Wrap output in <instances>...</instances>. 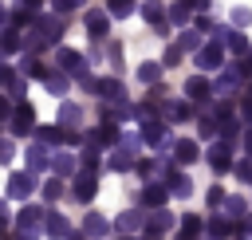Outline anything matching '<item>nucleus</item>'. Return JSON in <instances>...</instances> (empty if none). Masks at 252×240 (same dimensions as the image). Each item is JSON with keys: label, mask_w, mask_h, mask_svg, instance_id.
Here are the masks:
<instances>
[{"label": "nucleus", "mask_w": 252, "mask_h": 240, "mask_svg": "<svg viewBox=\"0 0 252 240\" xmlns=\"http://www.w3.org/2000/svg\"><path fill=\"white\" fill-rule=\"evenodd\" d=\"M224 39H209L201 51H197V67L201 71H217V67H224Z\"/></svg>", "instance_id": "f257e3e1"}, {"label": "nucleus", "mask_w": 252, "mask_h": 240, "mask_svg": "<svg viewBox=\"0 0 252 240\" xmlns=\"http://www.w3.org/2000/svg\"><path fill=\"white\" fill-rule=\"evenodd\" d=\"M35 185H39V181H35V173H32V169L12 173V177H8V197H12V201H28V197L35 193Z\"/></svg>", "instance_id": "f03ea898"}, {"label": "nucleus", "mask_w": 252, "mask_h": 240, "mask_svg": "<svg viewBox=\"0 0 252 240\" xmlns=\"http://www.w3.org/2000/svg\"><path fill=\"white\" fill-rule=\"evenodd\" d=\"M43 224H47V212H43L39 205H28V209L16 216V228H12V232H32V236H39Z\"/></svg>", "instance_id": "7ed1b4c3"}, {"label": "nucleus", "mask_w": 252, "mask_h": 240, "mask_svg": "<svg viewBox=\"0 0 252 240\" xmlns=\"http://www.w3.org/2000/svg\"><path fill=\"white\" fill-rule=\"evenodd\" d=\"M32 130H35V110L28 102H16L12 122H8V134H32Z\"/></svg>", "instance_id": "20e7f679"}, {"label": "nucleus", "mask_w": 252, "mask_h": 240, "mask_svg": "<svg viewBox=\"0 0 252 240\" xmlns=\"http://www.w3.org/2000/svg\"><path fill=\"white\" fill-rule=\"evenodd\" d=\"M205 157H209L213 173H228V169H236V165H232V150H228V142H224V138H220V142H213Z\"/></svg>", "instance_id": "39448f33"}, {"label": "nucleus", "mask_w": 252, "mask_h": 240, "mask_svg": "<svg viewBox=\"0 0 252 240\" xmlns=\"http://www.w3.org/2000/svg\"><path fill=\"white\" fill-rule=\"evenodd\" d=\"M106 24H110V12H102V8H94V12H87V16H83V28H87L91 43H94V39H106V31H110Z\"/></svg>", "instance_id": "423d86ee"}, {"label": "nucleus", "mask_w": 252, "mask_h": 240, "mask_svg": "<svg viewBox=\"0 0 252 240\" xmlns=\"http://www.w3.org/2000/svg\"><path fill=\"white\" fill-rule=\"evenodd\" d=\"M55 59H59V71H63V75H75V79H79V75H87V67H83V55H79V51L59 47V51H55Z\"/></svg>", "instance_id": "0eeeda50"}, {"label": "nucleus", "mask_w": 252, "mask_h": 240, "mask_svg": "<svg viewBox=\"0 0 252 240\" xmlns=\"http://www.w3.org/2000/svg\"><path fill=\"white\" fill-rule=\"evenodd\" d=\"M201 157V146L193 142V138H181V142H173V165H193Z\"/></svg>", "instance_id": "6e6552de"}, {"label": "nucleus", "mask_w": 252, "mask_h": 240, "mask_svg": "<svg viewBox=\"0 0 252 240\" xmlns=\"http://www.w3.org/2000/svg\"><path fill=\"white\" fill-rule=\"evenodd\" d=\"M134 150H138V138H126V142H122V150L110 157V169H114V173H126V169L134 165Z\"/></svg>", "instance_id": "1a4fd4ad"}, {"label": "nucleus", "mask_w": 252, "mask_h": 240, "mask_svg": "<svg viewBox=\"0 0 252 240\" xmlns=\"http://www.w3.org/2000/svg\"><path fill=\"white\" fill-rule=\"evenodd\" d=\"M94 177H98V173H79V177H75V189H71L75 201H91V197H94V189H98Z\"/></svg>", "instance_id": "9d476101"}, {"label": "nucleus", "mask_w": 252, "mask_h": 240, "mask_svg": "<svg viewBox=\"0 0 252 240\" xmlns=\"http://www.w3.org/2000/svg\"><path fill=\"white\" fill-rule=\"evenodd\" d=\"M83 232H87L91 240H102V236L110 232V220H102L98 212H87V216H83Z\"/></svg>", "instance_id": "9b49d317"}, {"label": "nucleus", "mask_w": 252, "mask_h": 240, "mask_svg": "<svg viewBox=\"0 0 252 240\" xmlns=\"http://www.w3.org/2000/svg\"><path fill=\"white\" fill-rule=\"evenodd\" d=\"M47 165H51V153L43 150V142H39V146H28V169H32V173H43Z\"/></svg>", "instance_id": "f8f14e48"}, {"label": "nucleus", "mask_w": 252, "mask_h": 240, "mask_svg": "<svg viewBox=\"0 0 252 240\" xmlns=\"http://www.w3.org/2000/svg\"><path fill=\"white\" fill-rule=\"evenodd\" d=\"M75 169H79V161H75L71 153H63V150L51 153V173H55V177H71Z\"/></svg>", "instance_id": "ddd939ff"}, {"label": "nucleus", "mask_w": 252, "mask_h": 240, "mask_svg": "<svg viewBox=\"0 0 252 240\" xmlns=\"http://www.w3.org/2000/svg\"><path fill=\"white\" fill-rule=\"evenodd\" d=\"M169 197H173V193H169V185H146V189H142V201H146L150 209H161Z\"/></svg>", "instance_id": "4468645a"}, {"label": "nucleus", "mask_w": 252, "mask_h": 240, "mask_svg": "<svg viewBox=\"0 0 252 240\" xmlns=\"http://www.w3.org/2000/svg\"><path fill=\"white\" fill-rule=\"evenodd\" d=\"M146 220H150V216H142L138 209H126V212L114 220V228H118V232H134V228H146Z\"/></svg>", "instance_id": "2eb2a0df"}, {"label": "nucleus", "mask_w": 252, "mask_h": 240, "mask_svg": "<svg viewBox=\"0 0 252 240\" xmlns=\"http://www.w3.org/2000/svg\"><path fill=\"white\" fill-rule=\"evenodd\" d=\"M59 31H63V28H59V16H39V20H35V35H43L47 43L59 39Z\"/></svg>", "instance_id": "dca6fc26"}, {"label": "nucleus", "mask_w": 252, "mask_h": 240, "mask_svg": "<svg viewBox=\"0 0 252 240\" xmlns=\"http://www.w3.org/2000/svg\"><path fill=\"white\" fill-rule=\"evenodd\" d=\"M240 75H244L240 67H228V71H224V75L217 79V90H220L224 98H228V94H236V87H240Z\"/></svg>", "instance_id": "f3484780"}, {"label": "nucleus", "mask_w": 252, "mask_h": 240, "mask_svg": "<svg viewBox=\"0 0 252 240\" xmlns=\"http://www.w3.org/2000/svg\"><path fill=\"white\" fill-rule=\"evenodd\" d=\"M209 90H213V87H209L201 75H193V79L185 83V98H189V102H205V98H209Z\"/></svg>", "instance_id": "a211bd4d"}, {"label": "nucleus", "mask_w": 252, "mask_h": 240, "mask_svg": "<svg viewBox=\"0 0 252 240\" xmlns=\"http://www.w3.org/2000/svg\"><path fill=\"white\" fill-rule=\"evenodd\" d=\"M142 138H146L150 146H165V142H169V134H165V126H161L158 118H146V130H142Z\"/></svg>", "instance_id": "6ab92c4d"}, {"label": "nucleus", "mask_w": 252, "mask_h": 240, "mask_svg": "<svg viewBox=\"0 0 252 240\" xmlns=\"http://www.w3.org/2000/svg\"><path fill=\"white\" fill-rule=\"evenodd\" d=\"M43 232H47V236H55V240H63V236H71V224H67V216H59V212H47V224H43Z\"/></svg>", "instance_id": "aec40b11"}, {"label": "nucleus", "mask_w": 252, "mask_h": 240, "mask_svg": "<svg viewBox=\"0 0 252 240\" xmlns=\"http://www.w3.org/2000/svg\"><path fill=\"white\" fill-rule=\"evenodd\" d=\"M142 16H146V24H154V28L169 24V20H165V8H161V0H146V4H142Z\"/></svg>", "instance_id": "412c9836"}, {"label": "nucleus", "mask_w": 252, "mask_h": 240, "mask_svg": "<svg viewBox=\"0 0 252 240\" xmlns=\"http://www.w3.org/2000/svg\"><path fill=\"white\" fill-rule=\"evenodd\" d=\"M43 87H47L51 94H59V98H63V94L71 90V75H59V71H47V79H43Z\"/></svg>", "instance_id": "4be33fe9"}, {"label": "nucleus", "mask_w": 252, "mask_h": 240, "mask_svg": "<svg viewBox=\"0 0 252 240\" xmlns=\"http://www.w3.org/2000/svg\"><path fill=\"white\" fill-rule=\"evenodd\" d=\"M79 122H83V110H79L75 102H63V106H59V126H63V130H75Z\"/></svg>", "instance_id": "5701e85b"}, {"label": "nucleus", "mask_w": 252, "mask_h": 240, "mask_svg": "<svg viewBox=\"0 0 252 240\" xmlns=\"http://www.w3.org/2000/svg\"><path fill=\"white\" fill-rule=\"evenodd\" d=\"M98 165H102V157H98V142H91V146L83 150V157H79V169H83V173H98Z\"/></svg>", "instance_id": "b1692460"}, {"label": "nucleus", "mask_w": 252, "mask_h": 240, "mask_svg": "<svg viewBox=\"0 0 252 240\" xmlns=\"http://www.w3.org/2000/svg\"><path fill=\"white\" fill-rule=\"evenodd\" d=\"M217 39H224V43H228V51H236V55H248V39H244L240 31H217Z\"/></svg>", "instance_id": "393cba45"}, {"label": "nucleus", "mask_w": 252, "mask_h": 240, "mask_svg": "<svg viewBox=\"0 0 252 240\" xmlns=\"http://www.w3.org/2000/svg\"><path fill=\"white\" fill-rule=\"evenodd\" d=\"M232 220H220V216H209V236L213 240H224V236H232Z\"/></svg>", "instance_id": "a878e982"}, {"label": "nucleus", "mask_w": 252, "mask_h": 240, "mask_svg": "<svg viewBox=\"0 0 252 240\" xmlns=\"http://www.w3.org/2000/svg\"><path fill=\"white\" fill-rule=\"evenodd\" d=\"M91 142H98V146L118 142V126H114V122H102V126H98V134H91Z\"/></svg>", "instance_id": "bb28decb"}, {"label": "nucleus", "mask_w": 252, "mask_h": 240, "mask_svg": "<svg viewBox=\"0 0 252 240\" xmlns=\"http://www.w3.org/2000/svg\"><path fill=\"white\" fill-rule=\"evenodd\" d=\"M189 114H193L189 102H169V106H165V118H169V122H185Z\"/></svg>", "instance_id": "cd10ccee"}, {"label": "nucleus", "mask_w": 252, "mask_h": 240, "mask_svg": "<svg viewBox=\"0 0 252 240\" xmlns=\"http://www.w3.org/2000/svg\"><path fill=\"white\" fill-rule=\"evenodd\" d=\"M35 138H39L43 146H51V142H63V138H67V130H63V126H59V130H55V126H39V130H35Z\"/></svg>", "instance_id": "c85d7f7f"}, {"label": "nucleus", "mask_w": 252, "mask_h": 240, "mask_svg": "<svg viewBox=\"0 0 252 240\" xmlns=\"http://www.w3.org/2000/svg\"><path fill=\"white\" fill-rule=\"evenodd\" d=\"M189 12H193V4H189V0H177V4H173V8H169V20H173V24H177V28H181V24H185V20H189Z\"/></svg>", "instance_id": "c756f323"}, {"label": "nucleus", "mask_w": 252, "mask_h": 240, "mask_svg": "<svg viewBox=\"0 0 252 240\" xmlns=\"http://www.w3.org/2000/svg\"><path fill=\"white\" fill-rule=\"evenodd\" d=\"M20 71H24L28 79H47V71H43V63H35L32 55H24V63H20Z\"/></svg>", "instance_id": "7c9ffc66"}, {"label": "nucleus", "mask_w": 252, "mask_h": 240, "mask_svg": "<svg viewBox=\"0 0 252 240\" xmlns=\"http://www.w3.org/2000/svg\"><path fill=\"white\" fill-rule=\"evenodd\" d=\"M98 98H122L118 79H98Z\"/></svg>", "instance_id": "2f4dec72"}, {"label": "nucleus", "mask_w": 252, "mask_h": 240, "mask_svg": "<svg viewBox=\"0 0 252 240\" xmlns=\"http://www.w3.org/2000/svg\"><path fill=\"white\" fill-rule=\"evenodd\" d=\"M59 193H63V177H47L43 181V201L51 205V201H59Z\"/></svg>", "instance_id": "473e14b6"}, {"label": "nucleus", "mask_w": 252, "mask_h": 240, "mask_svg": "<svg viewBox=\"0 0 252 240\" xmlns=\"http://www.w3.org/2000/svg\"><path fill=\"white\" fill-rule=\"evenodd\" d=\"M177 47H181V51H201L205 43H201V35H197V31H181V39H177Z\"/></svg>", "instance_id": "72a5a7b5"}, {"label": "nucleus", "mask_w": 252, "mask_h": 240, "mask_svg": "<svg viewBox=\"0 0 252 240\" xmlns=\"http://www.w3.org/2000/svg\"><path fill=\"white\" fill-rule=\"evenodd\" d=\"M236 134H240V122H236L232 114H224V118H220V138H224V142H232Z\"/></svg>", "instance_id": "f704fd0d"}, {"label": "nucleus", "mask_w": 252, "mask_h": 240, "mask_svg": "<svg viewBox=\"0 0 252 240\" xmlns=\"http://www.w3.org/2000/svg\"><path fill=\"white\" fill-rule=\"evenodd\" d=\"M106 12L122 20V16H130V12H134V0H106Z\"/></svg>", "instance_id": "c9c22d12"}, {"label": "nucleus", "mask_w": 252, "mask_h": 240, "mask_svg": "<svg viewBox=\"0 0 252 240\" xmlns=\"http://www.w3.org/2000/svg\"><path fill=\"white\" fill-rule=\"evenodd\" d=\"M20 51V35H16V28H8L4 31V55H16Z\"/></svg>", "instance_id": "e433bc0d"}, {"label": "nucleus", "mask_w": 252, "mask_h": 240, "mask_svg": "<svg viewBox=\"0 0 252 240\" xmlns=\"http://www.w3.org/2000/svg\"><path fill=\"white\" fill-rule=\"evenodd\" d=\"M232 173H236V181H244V185H248V181H252V157L236 161V169H232Z\"/></svg>", "instance_id": "4c0bfd02"}, {"label": "nucleus", "mask_w": 252, "mask_h": 240, "mask_svg": "<svg viewBox=\"0 0 252 240\" xmlns=\"http://www.w3.org/2000/svg\"><path fill=\"white\" fill-rule=\"evenodd\" d=\"M181 228H185V232H193V236H197V232H201V228H209V220H201V216H185V220H181Z\"/></svg>", "instance_id": "58836bf2"}, {"label": "nucleus", "mask_w": 252, "mask_h": 240, "mask_svg": "<svg viewBox=\"0 0 252 240\" xmlns=\"http://www.w3.org/2000/svg\"><path fill=\"white\" fill-rule=\"evenodd\" d=\"M138 79H142V83H154V79H158V63H142V67H138Z\"/></svg>", "instance_id": "ea45409f"}, {"label": "nucleus", "mask_w": 252, "mask_h": 240, "mask_svg": "<svg viewBox=\"0 0 252 240\" xmlns=\"http://www.w3.org/2000/svg\"><path fill=\"white\" fill-rule=\"evenodd\" d=\"M244 209H248V205H244V197H228V201H224V212H232V216H240Z\"/></svg>", "instance_id": "a19ab883"}, {"label": "nucleus", "mask_w": 252, "mask_h": 240, "mask_svg": "<svg viewBox=\"0 0 252 240\" xmlns=\"http://www.w3.org/2000/svg\"><path fill=\"white\" fill-rule=\"evenodd\" d=\"M224 201H228V197H224V189H220V185H213V189H209V209H217V205H224Z\"/></svg>", "instance_id": "79ce46f5"}, {"label": "nucleus", "mask_w": 252, "mask_h": 240, "mask_svg": "<svg viewBox=\"0 0 252 240\" xmlns=\"http://www.w3.org/2000/svg\"><path fill=\"white\" fill-rule=\"evenodd\" d=\"M55 4V12L63 16V12H71V8H83V0H51Z\"/></svg>", "instance_id": "37998d69"}, {"label": "nucleus", "mask_w": 252, "mask_h": 240, "mask_svg": "<svg viewBox=\"0 0 252 240\" xmlns=\"http://www.w3.org/2000/svg\"><path fill=\"white\" fill-rule=\"evenodd\" d=\"M197 130H201V138H213V134H217V126H213L209 118H201V122H197Z\"/></svg>", "instance_id": "c03bdc74"}, {"label": "nucleus", "mask_w": 252, "mask_h": 240, "mask_svg": "<svg viewBox=\"0 0 252 240\" xmlns=\"http://www.w3.org/2000/svg\"><path fill=\"white\" fill-rule=\"evenodd\" d=\"M248 20H252L248 8H236V12H232V24H248Z\"/></svg>", "instance_id": "a18cd8bd"}, {"label": "nucleus", "mask_w": 252, "mask_h": 240, "mask_svg": "<svg viewBox=\"0 0 252 240\" xmlns=\"http://www.w3.org/2000/svg\"><path fill=\"white\" fill-rule=\"evenodd\" d=\"M193 28H197V31H213V20H209V16H197Z\"/></svg>", "instance_id": "49530a36"}, {"label": "nucleus", "mask_w": 252, "mask_h": 240, "mask_svg": "<svg viewBox=\"0 0 252 240\" xmlns=\"http://www.w3.org/2000/svg\"><path fill=\"white\" fill-rule=\"evenodd\" d=\"M181 55H185V51H181V47H177V43H173V47H169V51H165V63H181Z\"/></svg>", "instance_id": "de8ad7c7"}, {"label": "nucleus", "mask_w": 252, "mask_h": 240, "mask_svg": "<svg viewBox=\"0 0 252 240\" xmlns=\"http://www.w3.org/2000/svg\"><path fill=\"white\" fill-rule=\"evenodd\" d=\"M240 118H244V122H252V94L244 98V106H240Z\"/></svg>", "instance_id": "09e8293b"}, {"label": "nucleus", "mask_w": 252, "mask_h": 240, "mask_svg": "<svg viewBox=\"0 0 252 240\" xmlns=\"http://www.w3.org/2000/svg\"><path fill=\"white\" fill-rule=\"evenodd\" d=\"M240 71H244V75H252V51L244 55V63H240Z\"/></svg>", "instance_id": "8fccbe9b"}, {"label": "nucleus", "mask_w": 252, "mask_h": 240, "mask_svg": "<svg viewBox=\"0 0 252 240\" xmlns=\"http://www.w3.org/2000/svg\"><path fill=\"white\" fill-rule=\"evenodd\" d=\"M189 4H193V8H197V12H205V8H209V4H213V0H189Z\"/></svg>", "instance_id": "3c124183"}, {"label": "nucleus", "mask_w": 252, "mask_h": 240, "mask_svg": "<svg viewBox=\"0 0 252 240\" xmlns=\"http://www.w3.org/2000/svg\"><path fill=\"white\" fill-rule=\"evenodd\" d=\"M39 4H43V0H24V8H28V12H35Z\"/></svg>", "instance_id": "603ef678"}, {"label": "nucleus", "mask_w": 252, "mask_h": 240, "mask_svg": "<svg viewBox=\"0 0 252 240\" xmlns=\"http://www.w3.org/2000/svg\"><path fill=\"white\" fill-rule=\"evenodd\" d=\"M244 150H248V157H252V130L244 134Z\"/></svg>", "instance_id": "864d4df0"}, {"label": "nucleus", "mask_w": 252, "mask_h": 240, "mask_svg": "<svg viewBox=\"0 0 252 240\" xmlns=\"http://www.w3.org/2000/svg\"><path fill=\"white\" fill-rule=\"evenodd\" d=\"M67 240H91V236H87V232H71Z\"/></svg>", "instance_id": "5fc2aeb1"}, {"label": "nucleus", "mask_w": 252, "mask_h": 240, "mask_svg": "<svg viewBox=\"0 0 252 240\" xmlns=\"http://www.w3.org/2000/svg\"><path fill=\"white\" fill-rule=\"evenodd\" d=\"M177 240H197V236H193V232H185V228H181V236H177Z\"/></svg>", "instance_id": "6e6d98bb"}, {"label": "nucleus", "mask_w": 252, "mask_h": 240, "mask_svg": "<svg viewBox=\"0 0 252 240\" xmlns=\"http://www.w3.org/2000/svg\"><path fill=\"white\" fill-rule=\"evenodd\" d=\"M240 228H244V232H252V216H248V220H244V224H240Z\"/></svg>", "instance_id": "4d7b16f0"}, {"label": "nucleus", "mask_w": 252, "mask_h": 240, "mask_svg": "<svg viewBox=\"0 0 252 240\" xmlns=\"http://www.w3.org/2000/svg\"><path fill=\"white\" fill-rule=\"evenodd\" d=\"M248 94H252V87H248Z\"/></svg>", "instance_id": "13d9d810"}]
</instances>
